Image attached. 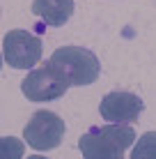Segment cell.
I'll return each instance as SVG.
<instances>
[{
    "instance_id": "cell-6",
    "label": "cell",
    "mask_w": 156,
    "mask_h": 159,
    "mask_svg": "<svg viewBox=\"0 0 156 159\" xmlns=\"http://www.w3.org/2000/svg\"><path fill=\"white\" fill-rule=\"evenodd\" d=\"M67 90H69V85L64 83L48 65H46V67L30 69L28 76L21 81V92H23L25 99H30V102H53V99H60Z\"/></svg>"
},
{
    "instance_id": "cell-8",
    "label": "cell",
    "mask_w": 156,
    "mask_h": 159,
    "mask_svg": "<svg viewBox=\"0 0 156 159\" xmlns=\"http://www.w3.org/2000/svg\"><path fill=\"white\" fill-rule=\"evenodd\" d=\"M131 159H156V131H145L136 145Z\"/></svg>"
},
{
    "instance_id": "cell-4",
    "label": "cell",
    "mask_w": 156,
    "mask_h": 159,
    "mask_svg": "<svg viewBox=\"0 0 156 159\" xmlns=\"http://www.w3.org/2000/svg\"><path fill=\"white\" fill-rule=\"evenodd\" d=\"M64 120L53 111H37L32 113L30 122L25 125L23 129V139L32 150H39V152H48V150H55L57 145L62 143V136H64Z\"/></svg>"
},
{
    "instance_id": "cell-7",
    "label": "cell",
    "mask_w": 156,
    "mask_h": 159,
    "mask_svg": "<svg viewBox=\"0 0 156 159\" xmlns=\"http://www.w3.org/2000/svg\"><path fill=\"white\" fill-rule=\"evenodd\" d=\"M74 0H32V14L39 16L46 25L60 28L74 16Z\"/></svg>"
},
{
    "instance_id": "cell-1",
    "label": "cell",
    "mask_w": 156,
    "mask_h": 159,
    "mask_svg": "<svg viewBox=\"0 0 156 159\" xmlns=\"http://www.w3.org/2000/svg\"><path fill=\"white\" fill-rule=\"evenodd\" d=\"M136 143V131L131 125H103L92 127L78 139L83 159H124V152Z\"/></svg>"
},
{
    "instance_id": "cell-2",
    "label": "cell",
    "mask_w": 156,
    "mask_h": 159,
    "mask_svg": "<svg viewBox=\"0 0 156 159\" xmlns=\"http://www.w3.org/2000/svg\"><path fill=\"white\" fill-rule=\"evenodd\" d=\"M48 67L71 85H92L101 74V62L85 46H60L53 51Z\"/></svg>"
},
{
    "instance_id": "cell-11",
    "label": "cell",
    "mask_w": 156,
    "mask_h": 159,
    "mask_svg": "<svg viewBox=\"0 0 156 159\" xmlns=\"http://www.w3.org/2000/svg\"><path fill=\"white\" fill-rule=\"evenodd\" d=\"M0 69H2V48H0Z\"/></svg>"
},
{
    "instance_id": "cell-9",
    "label": "cell",
    "mask_w": 156,
    "mask_h": 159,
    "mask_svg": "<svg viewBox=\"0 0 156 159\" xmlns=\"http://www.w3.org/2000/svg\"><path fill=\"white\" fill-rule=\"evenodd\" d=\"M25 143L16 136H0V159H23Z\"/></svg>"
},
{
    "instance_id": "cell-10",
    "label": "cell",
    "mask_w": 156,
    "mask_h": 159,
    "mask_svg": "<svg viewBox=\"0 0 156 159\" xmlns=\"http://www.w3.org/2000/svg\"><path fill=\"white\" fill-rule=\"evenodd\" d=\"M28 159H48V157H44V155H30Z\"/></svg>"
},
{
    "instance_id": "cell-5",
    "label": "cell",
    "mask_w": 156,
    "mask_h": 159,
    "mask_svg": "<svg viewBox=\"0 0 156 159\" xmlns=\"http://www.w3.org/2000/svg\"><path fill=\"white\" fill-rule=\"evenodd\" d=\"M142 111H145V102L129 90H112L99 104L101 118L112 125H133Z\"/></svg>"
},
{
    "instance_id": "cell-3",
    "label": "cell",
    "mask_w": 156,
    "mask_h": 159,
    "mask_svg": "<svg viewBox=\"0 0 156 159\" xmlns=\"http://www.w3.org/2000/svg\"><path fill=\"white\" fill-rule=\"evenodd\" d=\"M44 46L37 35L28 30H9L2 39V62H7L12 69H30L41 60Z\"/></svg>"
}]
</instances>
